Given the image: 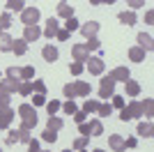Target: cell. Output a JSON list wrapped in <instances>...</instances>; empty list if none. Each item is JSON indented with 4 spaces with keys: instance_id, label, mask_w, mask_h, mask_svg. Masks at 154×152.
<instances>
[{
    "instance_id": "6da1fadb",
    "label": "cell",
    "mask_w": 154,
    "mask_h": 152,
    "mask_svg": "<svg viewBox=\"0 0 154 152\" xmlns=\"http://www.w3.org/2000/svg\"><path fill=\"white\" fill-rule=\"evenodd\" d=\"M19 115H21V129H35L37 127V108L30 104H21L19 106Z\"/></svg>"
},
{
    "instance_id": "7a4b0ae2",
    "label": "cell",
    "mask_w": 154,
    "mask_h": 152,
    "mask_svg": "<svg viewBox=\"0 0 154 152\" xmlns=\"http://www.w3.org/2000/svg\"><path fill=\"white\" fill-rule=\"evenodd\" d=\"M39 16H42V14H39L37 7H26V9L21 12V21H23V25H26V28H28V25H37Z\"/></svg>"
},
{
    "instance_id": "3957f363",
    "label": "cell",
    "mask_w": 154,
    "mask_h": 152,
    "mask_svg": "<svg viewBox=\"0 0 154 152\" xmlns=\"http://www.w3.org/2000/svg\"><path fill=\"white\" fill-rule=\"evenodd\" d=\"M113 95H115V83L108 76H103L101 83H99V99H110Z\"/></svg>"
},
{
    "instance_id": "277c9868",
    "label": "cell",
    "mask_w": 154,
    "mask_h": 152,
    "mask_svg": "<svg viewBox=\"0 0 154 152\" xmlns=\"http://www.w3.org/2000/svg\"><path fill=\"white\" fill-rule=\"evenodd\" d=\"M85 67H88V71H90V74H94V76H101L103 69H106V65H103V60H101L99 55H90Z\"/></svg>"
},
{
    "instance_id": "5b68a950",
    "label": "cell",
    "mask_w": 154,
    "mask_h": 152,
    "mask_svg": "<svg viewBox=\"0 0 154 152\" xmlns=\"http://www.w3.org/2000/svg\"><path fill=\"white\" fill-rule=\"evenodd\" d=\"M71 58H74V62H88L90 51H88L85 44H74L71 46Z\"/></svg>"
},
{
    "instance_id": "8992f818",
    "label": "cell",
    "mask_w": 154,
    "mask_h": 152,
    "mask_svg": "<svg viewBox=\"0 0 154 152\" xmlns=\"http://www.w3.org/2000/svg\"><path fill=\"white\" fill-rule=\"evenodd\" d=\"M108 78L113 83H117V81H122V83H127L129 78H131V71L127 69V67H115V69L108 74Z\"/></svg>"
},
{
    "instance_id": "52a82bcc",
    "label": "cell",
    "mask_w": 154,
    "mask_h": 152,
    "mask_svg": "<svg viewBox=\"0 0 154 152\" xmlns=\"http://www.w3.org/2000/svg\"><path fill=\"white\" fill-rule=\"evenodd\" d=\"M78 30L83 32L85 39H97V32H99V23L97 21H88V23H83Z\"/></svg>"
},
{
    "instance_id": "ba28073f",
    "label": "cell",
    "mask_w": 154,
    "mask_h": 152,
    "mask_svg": "<svg viewBox=\"0 0 154 152\" xmlns=\"http://www.w3.org/2000/svg\"><path fill=\"white\" fill-rule=\"evenodd\" d=\"M19 85H21V81L5 78V81H0V92H5V95H16V92H19Z\"/></svg>"
},
{
    "instance_id": "9c48e42d",
    "label": "cell",
    "mask_w": 154,
    "mask_h": 152,
    "mask_svg": "<svg viewBox=\"0 0 154 152\" xmlns=\"http://www.w3.org/2000/svg\"><path fill=\"white\" fill-rule=\"evenodd\" d=\"M39 37H42L39 25H28V28H23V39H26L28 44H30V42H37Z\"/></svg>"
},
{
    "instance_id": "30bf717a",
    "label": "cell",
    "mask_w": 154,
    "mask_h": 152,
    "mask_svg": "<svg viewBox=\"0 0 154 152\" xmlns=\"http://www.w3.org/2000/svg\"><path fill=\"white\" fill-rule=\"evenodd\" d=\"M12 120H14V111H12V108H9V106L0 108V129H9Z\"/></svg>"
},
{
    "instance_id": "8fae6325",
    "label": "cell",
    "mask_w": 154,
    "mask_h": 152,
    "mask_svg": "<svg viewBox=\"0 0 154 152\" xmlns=\"http://www.w3.org/2000/svg\"><path fill=\"white\" fill-rule=\"evenodd\" d=\"M58 30H60V23H58L55 19H48V21H46V28L42 30V35H44V37H48V39H53L55 35H58Z\"/></svg>"
},
{
    "instance_id": "7c38bea8",
    "label": "cell",
    "mask_w": 154,
    "mask_h": 152,
    "mask_svg": "<svg viewBox=\"0 0 154 152\" xmlns=\"http://www.w3.org/2000/svg\"><path fill=\"white\" fill-rule=\"evenodd\" d=\"M42 55H44V60H46V62H55L60 53H58V49H55L53 44H46L44 49H42Z\"/></svg>"
},
{
    "instance_id": "4fadbf2b",
    "label": "cell",
    "mask_w": 154,
    "mask_h": 152,
    "mask_svg": "<svg viewBox=\"0 0 154 152\" xmlns=\"http://www.w3.org/2000/svg\"><path fill=\"white\" fill-rule=\"evenodd\" d=\"M74 90H76V97H88L92 92L88 81H74Z\"/></svg>"
},
{
    "instance_id": "5bb4252c",
    "label": "cell",
    "mask_w": 154,
    "mask_h": 152,
    "mask_svg": "<svg viewBox=\"0 0 154 152\" xmlns=\"http://www.w3.org/2000/svg\"><path fill=\"white\" fill-rule=\"evenodd\" d=\"M108 145L113 147L115 152H124L127 147H124V138L120 136V134H113V136H108Z\"/></svg>"
},
{
    "instance_id": "9a60e30c",
    "label": "cell",
    "mask_w": 154,
    "mask_h": 152,
    "mask_svg": "<svg viewBox=\"0 0 154 152\" xmlns=\"http://www.w3.org/2000/svg\"><path fill=\"white\" fill-rule=\"evenodd\" d=\"M12 53H16V55H26V53H28V42L23 37L14 39V42H12Z\"/></svg>"
},
{
    "instance_id": "2e32d148",
    "label": "cell",
    "mask_w": 154,
    "mask_h": 152,
    "mask_svg": "<svg viewBox=\"0 0 154 152\" xmlns=\"http://www.w3.org/2000/svg\"><path fill=\"white\" fill-rule=\"evenodd\" d=\"M129 111V115H131V120L134 118H143V104L140 101H129V106H124Z\"/></svg>"
},
{
    "instance_id": "e0dca14e",
    "label": "cell",
    "mask_w": 154,
    "mask_h": 152,
    "mask_svg": "<svg viewBox=\"0 0 154 152\" xmlns=\"http://www.w3.org/2000/svg\"><path fill=\"white\" fill-rule=\"evenodd\" d=\"M138 46H140V49L145 51V53H149V51L154 49L152 37H149V35H145V32H140V35H138Z\"/></svg>"
},
{
    "instance_id": "ac0fdd59",
    "label": "cell",
    "mask_w": 154,
    "mask_h": 152,
    "mask_svg": "<svg viewBox=\"0 0 154 152\" xmlns=\"http://www.w3.org/2000/svg\"><path fill=\"white\" fill-rule=\"evenodd\" d=\"M136 131H138V136H145V138H152V136H154V127H152V122H140Z\"/></svg>"
},
{
    "instance_id": "d6986e66",
    "label": "cell",
    "mask_w": 154,
    "mask_h": 152,
    "mask_svg": "<svg viewBox=\"0 0 154 152\" xmlns=\"http://www.w3.org/2000/svg\"><path fill=\"white\" fill-rule=\"evenodd\" d=\"M58 14L62 16V19L69 21V19H74V7H71L69 2H60L58 5Z\"/></svg>"
},
{
    "instance_id": "ffe728a7",
    "label": "cell",
    "mask_w": 154,
    "mask_h": 152,
    "mask_svg": "<svg viewBox=\"0 0 154 152\" xmlns=\"http://www.w3.org/2000/svg\"><path fill=\"white\" fill-rule=\"evenodd\" d=\"M62 127H64V120H62V118H58V115H51L48 122H46V129H51V131H60Z\"/></svg>"
},
{
    "instance_id": "44dd1931",
    "label": "cell",
    "mask_w": 154,
    "mask_h": 152,
    "mask_svg": "<svg viewBox=\"0 0 154 152\" xmlns=\"http://www.w3.org/2000/svg\"><path fill=\"white\" fill-rule=\"evenodd\" d=\"M129 58H131V62H143L145 60V51L140 46H131L129 49Z\"/></svg>"
},
{
    "instance_id": "7402d4cb",
    "label": "cell",
    "mask_w": 154,
    "mask_h": 152,
    "mask_svg": "<svg viewBox=\"0 0 154 152\" xmlns=\"http://www.w3.org/2000/svg\"><path fill=\"white\" fill-rule=\"evenodd\" d=\"M19 78H21V81H32V78H35V67H32V65L21 67V69H19Z\"/></svg>"
},
{
    "instance_id": "603a6c76",
    "label": "cell",
    "mask_w": 154,
    "mask_h": 152,
    "mask_svg": "<svg viewBox=\"0 0 154 152\" xmlns=\"http://www.w3.org/2000/svg\"><path fill=\"white\" fill-rule=\"evenodd\" d=\"M12 42L14 39L7 35V32H0V53H7V51H12Z\"/></svg>"
},
{
    "instance_id": "cb8c5ba5",
    "label": "cell",
    "mask_w": 154,
    "mask_h": 152,
    "mask_svg": "<svg viewBox=\"0 0 154 152\" xmlns=\"http://www.w3.org/2000/svg\"><path fill=\"white\" fill-rule=\"evenodd\" d=\"M88 127H90V138H92V136H101V134H103L101 120H90V122H88Z\"/></svg>"
},
{
    "instance_id": "d4e9b609",
    "label": "cell",
    "mask_w": 154,
    "mask_h": 152,
    "mask_svg": "<svg viewBox=\"0 0 154 152\" xmlns=\"http://www.w3.org/2000/svg\"><path fill=\"white\" fill-rule=\"evenodd\" d=\"M117 19L122 21V23L127 25V28H129V25H136V21H138L134 12H120V16H117Z\"/></svg>"
},
{
    "instance_id": "484cf974",
    "label": "cell",
    "mask_w": 154,
    "mask_h": 152,
    "mask_svg": "<svg viewBox=\"0 0 154 152\" xmlns=\"http://www.w3.org/2000/svg\"><path fill=\"white\" fill-rule=\"evenodd\" d=\"M124 85H127V95H129V97H138V95H140V85H138L136 81H131V78H129Z\"/></svg>"
},
{
    "instance_id": "4316f807",
    "label": "cell",
    "mask_w": 154,
    "mask_h": 152,
    "mask_svg": "<svg viewBox=\"0 0 154 152\" xmlns=\"http://www.w3.org/2000/svg\"><path fill=\"white\" fill-rule=\"evenodd\" d=\"M97 108H99V101H97V99H85V104H83V113L85 115L94 113Z\"/></svg>"
},
{
    "instance_id": "83f0119b",
    "label": "cell",
    "mask_w": 154,
    "mask_h": 152,
    "mask_svg": "<svg viewBox=\"0 0 154 152\" xmlns=\"http://www.w3.org/2000/svg\"><path fill=\"white\" fill-rule=\"evenodd\" d=\"M19 95H21V97H30V95H32V81H21Z\"/></svg>"
},
{
    "instance_id": "f1b7e54d",
    "label": "cell",
    "mask_w": 154,
    "mask_h": 152,
    "mask_svg": "<svg viewBox=\"0 0 154 152\" xmlns=\"http://www.w3.org/2000/svg\"><path fill=\"white\" fill-rule=\"evenodd\" d=\"M152 113H154V101L145 99L143 101V118H152Z\"/></svg>"
},
{
    "instance_id": "f546056e",
    "label": "cell",
    "mask_w": 154,
    "mask_h": 152,
    "mask_svg": "<svg viewBox=\"0 0 154 152\" xmlns=\"http://www.w3.org/2000/svg\"><path fill=\"white\" fill-rule=\"evenodd\" d=\"M5 7L7 9H14V12H23V9H26V2H23V0H9Z\"/></svg>"
},
{
    "instance_id": "4dcf8cb0",
    "label": "cell",
    "mask_w": 154,
    "mask_h": 152,
    "mask_svg": "<svg viewBox=\"0 0 154 152\" xmlns=\"http://www.w3.org/2000/svg\"><path fill=\"white\" fill-rule=\"evenodd\" d=\"M62 108V104H60L58 99H53V101H46V111H48V115H55Z\"/></svg>"
},
{
    "instance_id": "1f68e13d",
    "label": "cell",
    "mask_w": 154,
    "mask_h": 152,
    "mask_svg": "<svg viewBox=\"0 0 154 152\" xmlns=\"http://www.w3.org/2000/svg\"><path fill=\"white\" fill-rule=\"evenodd\" d=\"M32 92H35V95H44L46 97V83L44 81H32Z\"/></svg>"
},
{
    "instance_id": "d6a6232c",
    "label": "cell",
    "mask_w": 154,
    "mask_h": 152,
    "mask_svg": "<svg viewBox=\"0 0 154 152\" xmlns=\"http://www.w3.org/2000/svg\"><path fill=\"white\" fill-rule=\"evenodd\" d=\"M62 95L67 97V99H71V101L76 99V90H74V83H67V85H64V88H62Z\"/></svg>"
},
{
    "instance_id": "836d02e7",
    "label": "cell",
    "mask_w": 154,
    "mask_h": 152,
    "mask_svg": "<svg viewBox=\"0 0 154 152\" xmlns=\"http://www.w3.org/2000/svg\"><path fill=\"white\" fill-rule=\"evenodd\" d=\"M9 25H12V16H9L7 12H5V14H0V32H5Z\"/></svg>"
},
{
    "instance_id": "e575fe53",
    "label": "cell",
    "mask_w": 154,
    "mask_h": 152,
    "mask_svg": "<svg viewBox=\"0 0 154 152\" xmlns=\"http://www.w3.org/2000/svg\"><path fill=\"white\" fill-rule=\"evenodd\" d=\"M69 71H71L74 76H81V74L85 71V65H83V62H71V65H69Z\"/></svg>"
},
{
    "instance_id": "d590c367",
    "label": "cell",
    "mask_w": 154,
    "mask_h": 152,
    "mask_svg": "<svg viewBox=\"0 0 154 152\" xmlns=\"http://www.w3.org/2000/svg\"><path fill=\"white\" fill-rule=\"evenodd\" d=\"M30 141H32L30 131H28V129H21V127H19V143H23V145H28Z\"/></svg>"
},
{
    "instance_id": "8d00e7d4",
    "label": "cell",
    "mask_w": 154,
    "mask_h": 152,
    "mask_svg": "<svg viewBox=\"0 0 154 152\" xmlns=\"http://www.w3.org/2000/svg\"><path fill=\"white\" fill-rule=\"evenodd\" d=\"M62 111H64V113H67V115H74V113H76V111H78V108H76V104H74V101H71V99H67V101H64V104H62Z\"/></svg>"
},
{
    "instance_id": "74e56055",
    "label": "cell",
    "mask_w": 154,
    "mask_h": 152,
    "mask_svg": "<svg viewBox=\"0 0 154 152\" xmlns=\"http://www.w3.org/2000/svg\"><path fill=\"white\" fill-rule=\"evenodd\" d=\"M97 113L101 115V118H108V115L113 113V106H110V104H99V108H97Z\"/></svg>"
},
{
    "instance_id": "f35d334b",
    "label": "cell",
    "mask_w": 154,
    "mask_h": 152,
    "mask_svg": "<svg viewBox=\"0 0 154 152\" xmlns=\"http://www.w3.org/2000/svg\"><path fill=\"white\" fill-rule=\"evenodd\" d=\"M42 138H44L46 143H55V141H58V131H51V129H44V134H42Z\"/></svg>"
},
{
    "instance_id": "ab89813d",
    "label": "cell",
    "mask_w": 154,
    "mask_h": 152,
    "mask_svg": "<svg viewBox=\"0 0 154 152\" xmlns=\"http://www.w3.org/2000/svg\"><path fill=\"white\" fill-rule=\"evenodd\" d=\"M90 143V138L88 136H78L76 141H74V150H85V145Z\"/></svg>"
},
{
    "instance_id": "60d3db41",
    "label": "cell",
    "mask_w": 154,
    "mask_h": 152,
    "mask_svg": "<svg viewBox=\"0 0 154 152\" xmlns=\"http://www.w3.org/2000/svg\"><path fill=\"white\" fill-rule=\"evenodd\" d=\"M110 99H113V104H110L113 108H120V111H122V108L127 106V101H124V97H120V95H113Z\"/></svg>"
},
{
    "instance_id": "b9f144b4",
    "label": "cell",
    "mask_w": 154,
    "mask_h": 152,
    "mask_svg": "<svg viewBox=\"0 0 154 152\" xmlns=\"http://www.w3.org/2000/svg\"><path fill=\"white\" fill-rule=\"evenodd\" d=\"M7 145H14V143H19V129H12V131L7 134Z\"/></svg>"
},
{
    "instance_id": "7bdbcfd3",
    "label": "cell",
    "mask_w": 154,
    "mask_h": 152,
    "mask_svg": "<svg viewBox=\"0 0 154 152\" xmlns=\"http://www.w3.org/2000/svg\"><path fill=\"white\" fill-rule=\"evenodd\" d=\"M78 28H81V23H78L76 19H69L67 23H64V30L67 32H74V30H78Z\"/></svg>"
},
{
    "instance_id": "ee69618b",
    "label": "cell",
    "mask_w": 154,
    "mask_h": 152,
    "mask_svg": "<svg viewBox=\"0 0 154 152\" xmlns=\"http://www.w3.org/2000/svg\"><path fill=\"white\" fill-rule=\"evenodd\" d=\"M32 106L37 108V106H46V97L44 95H35L32 97Z\"/></svg>"
},
{
    "instance_id": "f6af8a7d",
    "label": "cell",
    "mask_w": 154,
    "mask_h": 152,
    "mask_svg": "<svg viewBox=\"0 0 154 152\" xmlns=\"http://www.w3.org/2000/svg\"><path fill=\"white\" fill-rule=\"evenodd\" d=\"M88 51H99L101 49V42H99V39H88Z\"/></svg>"
},
{
    "instance_id": "bcb514c9",
    "label": "cell",
    "mask_w": 154,
    "mask_h": 152,
    "mask_svg": "<svg viewBox=\"0 0 154 152\" xmlns=\"http://www.w3.org/2000/svg\"><path fill=\"white\" fill-rule=\"evenodd\" d=\"M9 97H12V95H5V92H0V108H7V106H9V101H12Z\"/></svg>"
},
{
    "instance_id": "7dc6e473",
    "label": "cell",
    "mask_w": 154,
    "mask_h": 152,
    "mask_svg": "<svg viewBox=\"0 0 154 152\" xmlns=\"http://www.w3.org/2000/svg\"><path fill=\"white\" fill-rule=\"evenodd\" d=\"M71 118H74V122H76V125H81V122H85V118H88V115H85L83 111H76Z\"/></svg>"
},
{
    "instance_id": "c3c4849f",
    "label": "cell",
    "mask_w": 154,
    "mask_h": 152,
    "mask_svg": "<svg viewBox=\"0 0 154 152\" xmlns=\"http://www.w3.org/2000/svg\"><path fill=\"white\" fill-rule=\"evenodd\" d=\"M7 78H14V81H19V69H16V67H7Z\"/></svg>"
},
{
    "instance_id": "681fc988",
    "label": "cell",
    "mask_w": 154,
    "mask_h": 152,
    "mask_svg": "<svg viewBox=\"0 0 154 152\" xmlns=\"http://www.w3.org/2000/svg\"><path fill=\"white\" fill-rule=\"evenodd\" d=\"M55 37H58L60 42H67V39H69V32L64 30V28H60V30H58V35H55Z\"/></svg>"
},
{
    "instance_id": "f907efd6",
    "label": "cell",
    "mask_w": 154,
    "mask_h": 152,
    "mask_svg": "<svg viewBox=\"0 0 154 152\" xmlns=\"http://www.w3.org/2000/svg\"><path fill=\"white\" fill-rule=\"evenodd\" d=\"M28 150H30V152H39V141H37V138H32L30 143H28Z\"/></svg>"
},
{
    "instance_id": "816d5d0a",
    "label": "cell",
    "mask_w": 154,
    "mask_h": 152,
    "mask_svg": "<svg viewBox=\"0 0 154 152\" xmlns=\"http://www.w3.org/2000/svg\"><path fill=\"white\" fill-rule=\"evenodd\" d=\"M120 120H122V122H129V120H131V115H129L127 108H122V111H120Z\"/></svg>"
},
{
    "instance_id": "f5cc1de1",
    "label": "cell",
    "mask_w": 154,
    "mask_h": 152,
    "mask_svg": "<svg viewBox=\"0 0 154 152\" xmlns=\"http://www.w3.org/2000/svg\"><path fill=\"white\" fill-rule=\"evenodd\" d=\"M136 145H138V141H136V138H127V141H124V147H136Z\"/></svg>"
},
{
    "instance_id": "db71d44e",
    "label": "cell",
    "mask_w": 154,
    "mask_h": 152,
    "mask_svg": "<svg viewBox=\"0 0 154 152\" xmlns=\"http://www.w3.org/2000/svg\"><path fill=\"white\" fill-rule=\"evenodd\" d=\"M145 21H147V23H152V21H154V12H152V9H147V14H145Z\"/></svg>"
},
{
    "instance_id": "11a10c76",
    "label": "cell",
    "mask_w": 154,
    "mask_h": 152,
    "mask_svg": "<svg viewBox=\"0 0 154 152\" xmlns=\"http://www.w3.org/2000/svg\"><path fill=\"white\" fill-rule=\"evenodd\" d=\"M92 152H103V150H99V147H97V150H92Z\"/></svg>"
},
{
    "instance_id": "9f6ffc18",
    "label": "cell",
    "mask_w": 154,
    "mask_h": 152,
    "mask_svg": "<svg viewBox=\"0 0 154 152\" xmlns=\"http://www.w3.org/2000/svg\"><path fill=\"white\" fill-rule=\"evenodd\" d=\"M39 152H51V150H39Z\"/></svg>"
},
{
    "instance_id": "6f0895ef",
    "label": "cell",
    "mask_w": 154,
    "mask_h": 152,
    "mask_svg": "<svg viewBox=\"0 0 154 152\" xmlns=\"http://www.w3.org/2000/svg\"><path fill=\"white\" fill-rule=\"evenodd\" d=\"M62 152H74V150H62Z\"/></svg>"
},
{
    "instance_id": "680465c9",
    "label": "cell",
    "mask_w": 154,
    "mask_h": 152,
    "mask_svg": "<svg viewBox=\"0 0 154 152\" xmlns=\"http://www.w3.org/2000/svg\"><path fill=\"white\" fill-rule=\"evenodd\" d=\"M78 152H88V150H78Z\"/></svg>"
},
{
    "instance_id": "91938a15",
    "label": "cell",
    "mask_w": 154,
    "mask_h": 152,
    "mask_svg": "<svg viewBox=\"0 0 154 152\" xmlns=\"http://www.w3.org/2000/svg\"><path fill=\"white\" fill-rule=\"evenodd\" d=\"M0 152H2V150H0Z\"/></svg>"
}]
</instances>
